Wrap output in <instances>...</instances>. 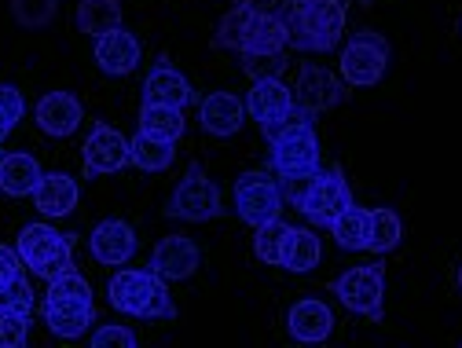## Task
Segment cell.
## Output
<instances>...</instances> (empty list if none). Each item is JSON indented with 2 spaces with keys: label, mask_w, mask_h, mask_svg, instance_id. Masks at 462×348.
Here are the masks:
<instances>
[{
  "label": "cell",
  "mask_w": 462,
  "mask_h": 348,
  "mask_svg": "<svg viewBox=\"0 0 462 348\" xmlns=\"http://www.w3.org/2000/svg\"><path fill=\"white\" fill-rule=\"evenodd\" d=\"M291 5H305V0H291Z\"/></svg>",
  "instance_id": "42"
},
{
  "label": "cell",
  "mask_w": 462,
  "mask_h": 348,
  "mask_svg": "<svg viewBox=\"0 0 462 348\" xmlns=\"http://www.w3.org/2000/svg\"><path fill=\"white\" fill-rule=\"evenodd\" d=\"M291 48L309 55H327L345 33V0H305L291 12Z\"/></svg>",
  "instance_id": "2"
},
{
  "label": "cell",
  "mask_w": 462,
  "mask_h": 348,
  "mask_svg": "<svg viewBox=\"0 0 462 348\" xmlns=\"http://www.w3.org/2000/svg\"><path fill=\"white\" fill-rule=\"evenodd\" d=\"M15 250L23 264L41 279H55L60 271L74 268V235H63L51 224H26L19 231Z\"/></svg>",
  "instance_id": "4"
},
{
  "label": "cell",
  "mask_w": 462,
  "mask_h": 348,
  "mask_svg": "<svg viewBox=\"0 0 462 348\" xmlns=\"http://www.w3.org/2000/svg\"><path fill=\"white\" fill-rule=\"evenodd\" d=\"M165 216H172V220H188V224H202V220H217V216H224L220 191H217V184L206 177L199 165H191L184 177H180L177 191H172V198H169V206H165Z\"/></svg>",
  "instance_id": "7"
},
{
  "label": "cell",
  "mask_w": 462,
  "mask_h": 348,
  "mask_svg": "<svg viewBox=\"0 0 462 348\" xmlns=\"http://www.w3.org/2000/svg\"><path fill=\"white\" fill-rule=\"evenodd\" d=\"M400 239H403V224H400V216L393 213V209H385V206H378V209H371V253H393L396 246H400Z\"/></svg>",
  "instance_id": "30"
},
{
  "label": "cell",
  "mask_w": 462,
  "mask_h": 348,
  "mask_svg": "<svg viewBox=\"0 0 462 348\" xmlns=\"http://www.w3.org/2000/svg\"><path fill=\"white\" fill-rule=\"evenodd\" d=\"M23 279V257L12 246H0V294Z\"/></svg>",
  "instance_id": "37"
},
{
  "label": "cell",
  "mask_w": 462,
  "mask_h": 348,
  "mask_svg": "<svg viewBox=\"0 0 462 348\" xmlns=\"http://www.w3.org/2000/svg\"><path fill=\"white\" fill-rule=\"evenodd\" d=\"M291 239H294V227L275 216V220L254 227V253L264 264H279L282 268V257H286V250H291Z\"/></svg>",
  "instance_id": "27"
},
{
  "label": "cell",
  "mask_w": 462,
  "mask_h": 348,
  "mask_svg": "<svg viewBox=\"0 0 462 348\" xmlns=\"http://www.w3.org/2000/svg\"><path fill=\"white\" fill-rule=\"evenodd\" d=\"M60 15V0H12V19L23 30H44Z\"/></svg>",
  "instance_id": "32"
},
{
  "label": "cell",
  "mask_w": 462,
  "mask_h": 348,
  "mask_svg": "<svg viewBox=\"0 0 462 348\" xmlns=\"http://www.w3.org/2000/svg\"><path fill=\"white\" fill-rule=\"evenodd\" d=\"M345 96H349V88H345V81H341L337 74H330V70L319 67V63H305V67H301L298 85H294V106H298L301 114L316 118V114H323V110L341 106Z\"/></svg>",
  "instance_id": "10"
},
{
  "label": "cell",
  "mask_w": 462,
  "mask_h": 348,
  "mask_svg": "<svg viewBox=\"0 0 462 348\" xmlns=\"http://www.w3.org/2000/svg\"><path fill=\"white\" fill-rule=\"evenodd\" d=\"M191 85H188V78L172 67L169 60H158L154 67H151V74H147V81H143V103H162V106H177V110H184L188 103H191Z\"/></svg>",
  "instance_id": "20"
},
{
  "label": "cell",
  "mask_w": 462,
  "mask_h": 348,
  "mask_svg": "<svg viewBox=\"0 0 462 348\" xmlns=\"http://www.w3.org/2000/svg\"><path fill=\"white\" fill-rule=\"evenodd\" d=\"M88 253L96 257V264H106V268H118L125 261H133L136 253V231L125 224V220H99L88 235Z\"/></svg>",
  "instance_id": "16"
},
{
  "label": "cell",
  "mask_w": 462,
  "mask_h": 348,
  "mask_svg": "<svg viewBox=\"0 0 462 348\" xmlns=\"http://www.w3.org/2000/svg\"><path fill=\"white\" fill-rule=\"evenodd\" d=\"M199 122L209 136H236L246 122V103L236 92H209L199 103Z\"/></svg>",
  "instance_id": "18"
},
{
  "label": "cell",
  "mask_w": 462,
  "mask_h": 348,
  "mask_svg": "<svg viewBox=\"0 0 462 348\" xmlns=\"http://www.w3.org/2000/svg\"><path fill=\"white\" fill-rule=\"evenodd\" d=\"M458 30H462V23H458Z\"/></svg>",
  "instance_id": "44"
},
{
  "label": "cell",
  "mask_w": 462,
  "mask_h": 348,
  "mask_svg": "<svg viewBox=\"0 0 462 348\" xmlns=\"http://www.w3.org/2000/svg\"><path fill=\"white\" fill-rule=\"evenodd\" d=\"M286 330L301 344H323L334 334V312L319 298H301L291 312H286Z\"/></svg>",
  "instance_id": "19"
},
{
  "label": "cell",
  "mask_w": 462,
  "mask_h": 348,
  "mask_svg": "<svg viewBox=\"0 0 462 348\" xmlns=\"http://www.w3.org/2000/svg\"><path fill=\"white\" fill-rule=\"evenodd\" d=\"M286 48H291V23L286 19H257L254 15L239 55H286Z\"/></svg>",
  "instance_id": "23"
},
{
  "label": "cell",
  "mask_w": 462,
  "mask_h": 348,
  "mask_svg": "<svg viewBox=\"0 0 462 348\" xmlns=\"http://www.w3.org/2000/svg\"><path fill=\"white\" fill-rule=\"evenodd\" d=\"M202 264V250L188 239V235H165L154 253H151V271L162 275L165 282H184L199 271Z\"/></svg>",
  "instance_id": "15"
},
{
  "label": "cell",
  "mask_w": 462,
  "mask_h": 348,
  "mask_svg": "<svg viewBox=\"0 0 462 348\" xmlns=\"http://www.w3.org/2000/svg\"><path fill=\"white\" fill-rule=\"evenodd\" d=\"M319 261H323L319 235H316V231H309V227H294V239H291V250H286V257H282V268L294 271V275H305Z\"/></svg>",
  "instance_id": "28"
},
{
  "label": "cell",
  "mask_w": 462,
  "mask_h": 348,
  "mask_svg": "<svg viewBox=\"0 0 462 348\" xmlns=\"http://www.w3.org/2000/svg\"><path fill=\"white\" fill-rule=\"evenodd\" d=\"M30 341V312L0 308V348H23Z\"/></svg>",
  "instance_id": "33"
},
{
  "label": "cell",
  "mask_w": 462,
  "mask_h": 348,
  "mask_svg": "<svg viewBox=\"0 0 462 348\" xmlns=\"http://www.w3.org/2000/svg\"><path fill=\"white\" fill-rule=\"evenodd\" d=\"M349 206H353V188H349V180H345V172L341 169H319L298 209L309 216V224L330 227Z\"/></svg>",
  "instance_id": "8"
},
{
  "label": "cell",
  "mask_w": 462,
  "mask_h": 348,
  "mask_svg": "<svg viewBox=\"0 0 462 348\" xmlns=\"http://www.w3.org/2000/svg\"><path fill=\"white\" fill-rule=\"evenodd\" d=\"M41 165L33 154L26 151H12V154H0V191L8 198H30L41 184Z\"/></svg>",
  "instance_id": "22"
},
{
  "label": "cell",
  "mask_w": 462,
  "mask_h": 348,
  "mask_svg": "<svg viewBox=\"0 0 462 348\" xmlns=\"http://www.w3.org/2000/svg\"><path fill=\"white\" fill-rule=\"evenodd\" d=\"M44 323L55 337L63 341H74V337H85L88 326L96 323V305L92 298H51L44 294Z\"/></svg>",
  "instance_id": "14"
},
{
  "label": "cell",
  "mask_w": 462,
  "mask_h": 348,
  "mask_svg": "<svg viewBox=\"0 0 462 348\" xmlns=\"http://www.w3.org/2000/svg\"><path fill=\"white\" fill-rule=\"evenodd\" d=\"M122 26V0H81L78 5V30L88 37H103Z\"/></svg>",
  "instance_id": "26"
},
{
  "label": "cell",
  "mask_w": 462,
  "mask_h": 348,
  "mask_svg": "<svg viewBox=\"0 0 462 348\" xmlns=\"http://www.w3.org/2000/svg\"><path fill=\"white\" fill-rule=\"evenodd\" d=\"M298 106H294V92L286 88L279 78H261L254 81L250 96H246V114L261 125L264 136H272L286 118H291Z\"/></svg>",
  "instance_id": "12"
},
{
  "label": "cell",
  "mask_w": 462,
  "mask_h": 348,
  "mask_svg": "<svg viewBox=\"0 0 462 348\" xmlns=\"http://www.w3.org/2000/svg\"><path fill=\"white\" fill-rule=\"evenodd\" d=\"M458 289H462V264H458Z\"/></svg>",
  "instance_id": "41"
},
{
  "label": "cell",
  "mask_w": 462,
  "mask_h": 348,
  "mask_svg": "<svg viewBox=\"0 0 462 348\" xmlns=\"http://www.w3.org/2000/svg\"><path fill=\"white\" fill-rule=\"evenodd\" d=\"M81 158H85V177H110V172H122L133 161V151H129V140L114 125L96 122Z\"/></svg>",
  "instance_id": "11"
},
{
  "label": "cell",
  "mask_w": 462,
  "mask_h": 348,
  "mask_svg": "<svg viewBox=\"0 0 462 348\" xmlns=\"http://www.w3.org/2000/svg\"><path fill=\"white\" fill-rule=\"evenodd\" d=\"M341 81L353 85V88H371L385 78L389 67V41L374 30H356L349 37V44L341 48Z\"/></svg>",
  "instance_id": "6"
},
{
  "label": "cell",
  "mask_w": 462,
  "mask_h": 348,
  "mask_svg": "<svg viewBox=\"0 0 462 348\" xmlns=\"http://www.w3.org/2000/svg\"><path fill=\"white\" fill-rule=\"evenodd\" d=\"M30 198L41 209V216L60 220V216H70L74 213V206H78V184H74V177H67V172H44L37 191Z\"/></svg>",
  "instance_id": "21"
},
{
  "label": "cell",
  "mask_w": 462,
  "mask_h": 348,
  "mask_svg": "<svg viewBox=\"0 0 462 348\" xmlns=\"http://www.w3.org/2000/svg\"><path fill=\"white\" fill-rule=\"evenodd\" d=\"M0 308H15V312H30L33 308V289L26 279H19L15 286H8L5 294H0Z\"/></svg>",
  "instance_id": "38"
},
{
  "label": "cell",
  "mask_w": 462,
  "mask_h": 348,
  "mask_svg": "<svg viewBox=\"0 0 462 348\" xmlns=\"http://www.w3.org/2000/svg\"><path fill=\"white\" fill-rule=\"evenodd\" d=\"M330 235L341 250H367L371 246V209H360L356 202L345 209L330 227Z\"/></svg>",
  "instance_id": "25"
},
{
  "label": "cell",
  "mask_w": 462,
  "mask_h": 348,
  "mask_svg": "<svg viewBox=\"0 0 462 348\" xmlns=\"http://www.w3.org/2000/svg\"><path fill=\"white\" fill-rule=\"evenodd\" d=\"M88 344L92 348H136L140 344V337H136V330H129V326H118V323H106V326H99L92 337H88Z\"/></svg>",
  "instance_id": "34"
},
{
  "label": "cell",
  "mask_w": 462,
  "mask_h": 348,
  "mask_svg": "<svg viewBox=\"0 0 462 348\" xmlns=\"http://www.w3.org/2000/svg\"><path fill=\"white\" fill-rule=\"evenodd\" d=\"M364 5H371V0H364Z\"/></svg>",
  "instance_id": "43"
},
{
  "label": "cell",
  "mask_w": 462,
  "mask_h": 348,
  "mask_svg": "<svg viewBox=\"0 0 462 348\" xmlns=\"http://www.w3.org/2000/svg\"><path fill=\"white\" fill-rule=\"evenodd\" d=\"M330 294L349 312H356L371 323H382V316H385V264H360V268L341 271L330 282Z\"/></svg>",
  "instance_id": "5"
},
{
  "label": "cell",
  "mask_w": 462,
  "mask_h": 348,
  "mask_svg": "<svg viewBox=\"0 0 462 348\" xmlns=\"http://www.w3.org/2000/svg\"><path fill=\"white\" fill-rule=\"evenodd\" d=\"M106 301L114 312L133 316V319H162L172 323L177 319V305L169 298V286L162 275L136 271V268H118L106 282Z\"/></svg>",
  "instance_id": "1"
},
{
  "label": "cell",
  "mask_w": 462,
  "mask_h": 348,
  "mask_svg": "<svg viewBox=\"0 0 462 348\" xmlns=\"http://www.w3.org/2000/svg\"><path fill=\"white\" fill-rule=\"evenodd\" d=\"M243 70H246L250 81L279 78L286 70V55H243Z\"/></svg>",
  "instance_id": "35"
},
{
  "label": "cell",
  "mask_w": 462,
  "mask_h": 348,
  "mask_svg": "<svg viewBox=\"0 0 462 348\" xmlns=\"http://www.w3.org/2000/svg\"><path fill=\"white\" fill-rule=\"evenodd\" d=\"M250 23H254V15H250L243 5H236V8H231V12L217 23L213 48H220V51H243V41H246Z\"/></svg>",
  "instance_id": "31"
},
{
  "label": "cell",
  "mask_w": 462,
  "mask_h": 348,
  "mask_svg": "<svg viewBox=\"0 0 462 348\" xmlns=\"http://www.w3.org/2000/svg\"><path fill=\"white\" fill-rule=\"evenodd\" d=\"M33 118H37V129L51 140H67L78 133L81 118H85V106L78 103V96L63 92V88H55V92H44L37 110H33Z\"/></svg>",
  "instance_id": "13"
},
{
  "label": "cell",
  "mask_w": 462,
  "mask_h": 348,
  "mask_svg": "<svg viewBox=\"0 0 462 348\" xmlns=\"http://www.w3.org/2000/svg\"><path fill=\"white\" fill-rule=\"evenodd\" d=\"M239 5L257 19H282L286 8H291V0H239Z\"/></svg>",
  "instance_id": "39"
},
{
  "label": "cell",
  "mask_w": 462,
  "mask_h": 348,
  "mask_svg": "<svg viewBox=\"0 0 462 348\" xmlns=\"http://www.w3.org/2000/svg\"><path fill=\"white\" fill-rule=\"evenodd\" d=\"M272 169L275 177H309L319 169V136L312 129V118L294 110L272 136Z\"/></svg>",
  "instance_id": "3"
},
{
  "label": "cell",
  "mask_w": 462,
  "mask_h": 348,
  "mask_svg": "<svg viewBox=\"0 0 462 348\" xmlns=\"http://www.w3.org/2000/svg\"><path fill=\"white\" fill-rule=\"evenodd\" d=\"M236 213L250 224L261 227L268 220H275L282 213V188L272 172L264 169H250L236 180Z\"/></svg>",
  "instance_id": "9"
},
{
  "label": "cell",
  "mask_w": 462,
  "mask_h": 348,
  "mask_svg": "<svg viewBox=\"0 0 462 348\" xmlns=\"http://www.w3.org/2000/svg\"><path fill=\"white\" fill-rule=\"evenodd\" d=\"M129 151H133V165L143 172H165L172 165V158H177V147L172 143L143 136V133H136V140H129Z\"/></svg>",
  "instance_id": "29"
},
{
  "label": "cell",
  "mask_w": 462,
  "mask_h": 348,
  "mask_svg": "<svg viewBox=\"0 0 462 348\" xmlns=\"http://www.w3.org/2000/svg\"><path fill=\"white\" fill-rule=\"evenodd\" d=\"M8 133H12V129H8L5 122H0V143H5V140H8Z\"/></svg>",
  "instance_id": "40"
},
{
  "label": "cell",
  "mask_w": 462,
  "mask_h": 348,
  "mask_svg": "<svg viewBox=\"0 0 462 348\" xmlns=\"http://www.w3.org/2000/svg\"><path fill=\"white\" fill-rule=\"evenodd\" d=\"M140 60H143V51H140L136 33H129V30L118 26V30L96 37V67H99L103 74L125 78V74H133V70L140 67Z\"/></svg>",
  "instance_id": "17"
},
{
  "label": "cell",
  "mask_w": 462,
  "mask_h": 348,
  "mask_svg": "<svg viewBox=\"0 0 462 348\" xmlns=\"http://www.w3.org/2000/svg\"><path fill=\"white\" fill-rule=\"evenodd\" d=\"M188 122L177 106H162V103H143L140 106V133L143 136H154V140H165V143H177L184 136Z\"/></svg>",
  "instance_id": "24"
},
{
  "label": "cell",
  "mask_w": 462,
  "mask_h": 348,
  "mask_svg": "<svg viewBox=\"0 0 462 348\" xmlns=\"http://www.w3.org/2000/svg\"><path fill=\"white\" fill-rule=\"evenodd\" d=\"M26 114V103H23V92L15 85H0V122L8 129H15Z\"/></svg>",
  "instance_id": "36"
}]
</instances>
